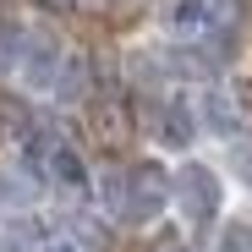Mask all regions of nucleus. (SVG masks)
Instances as JSON below:
<instances>
[{"instance_id":"f257e3e1","label":"nucleus","mask_w":252,"mask_h":252,"mask_svg":"<svg viewBox=\"0 0 252 252\" xmlns=\"http://www.w3.org/2000/svg\"><path fill=\"white\" fill-rule=\"evenodd\" d=\"M170 203V176L159 170V164H132V170L121 176V220H132V225H148L159 208Z\"/></svg>"},{"instance_id":"f03ea898","label":"nucleus","mask_w":252,"mask_h":252,"mask_svg":"<svg viewBox=\"0 0 252 252\" xmlns=\"http://www.w3.org/2000/svg\"><path fill=\"white\" fill-rule=\"evenodd\" d=\"M176 203H181L187 225H208L220 214V176L208 164H181L176 170Z\"/></svg>"},{"instance_id":"7ed1b4c3","label":"nucleus","mask_w":252,"mask_h":252,"mask_svg":"<svg viewBox=\"0 0 252 252\" xmlns=\"http://www.w3.org/2000/svg\"><path fill=\"white\" fill-rule=\"evenodd\" d=\"M33 164L44 170L61 192H82L88 187V170H82V154L77 148H66V143H55V137H38V148H33Z\"/></svg>"},{"instance_id":"20e7f679","label":"nucleus","mask_w":252,"mask_h":252,"mask_svg":"<svg viewBox=\"0 0 252 252\" xmlns=\"http://www.w3.org/2000/svg\"><path fill=\"white\" fill-rule=\"evenodd\" d=\"M22 77L33 82V88H50V82L61 77V44H55V38H33V44H28Z\"/></svg>"},{"instance_id":"39448f33","label":"nucleus","mask_w":252,"mask_h":252,"mask_svg":"<svg viewBox=\"0 0 252 252\" xmlns=\"http://www.w3.org/2000/svg\"><path fill=\"white\" fill-rule=\"evenodd\" d=\"M220 17H225V6H220V0H181V6H176V33L208 38V33L220 28Z\"/></svg>"},{"instance_id":"423d86ee","label":"nucleus","mask_w":252,"mask_h":252,"mask_svg":"<svg viewBox=\"0 0 252 252\" xmlns=\"http://www.w3.org/2000/svg\"><path fill=\"white\" fill-rule=\"evenodd\" d=\"M159 137L170 148H187L192 143V110L187 104H159Z\"/></svg>"},{"instance_id":"0eeeda50","label":"nucleus","mask_w":252,"mask_h":252,"mask_svg":"<svg viewBox=\"0 0 252 252\" xmlns=\"http://www.w3.org/2000/svg\"><path fill=\"white\" fill-rule=\"evenodd\" d=\"M203 115H208V126H214V132H220V137H236V126H241L225 94H208V99H203Z\"/></svg>"},{"instance_id":"6e6552de","label":"nucleus","mask_w":252,"mask_h":252,"mask_svg":"<svg viewBox=\"0 0 252 252\" xmlns=\"http://www.w3.org/2000/svg\"><path fill=\"white\" fill-rule=\"evenodd\" d=\"M220 252H252V225L247 220H230L220 230Z\"/></svg>"},{"instance_id":"1a4fd4ad","label":"nucleus","mask_w":252,"mask_h":252,"mask_svg":"<svg viewBox=\"0 0 252 252\" xmlns=\"http://www.w3.org/2000/svg\"><path fill=\"white\" fill-rule=\"evenodd\" d=\"M44 252H77V247H71V241H50Z\"/></svg>"}]
</instances>
